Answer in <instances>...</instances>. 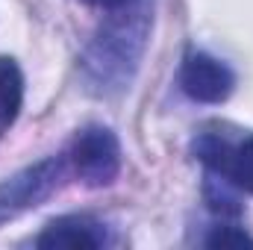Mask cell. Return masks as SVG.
Masks as SVG:
<instances>
[{
  "label": "cell",
  "instance_id": "cell-5",
  "mask_svg": "<svg viewBox=\"0 0 253 250\" xmlns=\"http://www.w3.org/2000/svg\"><path fill=\"white\" fill-rule=\"evenodd\" d=\"M183 91L197 103H224L233 94L236 77L227 65L209 53H191L180 71Z\"/></svg>",
  "mask_w": 253,
  "mask_h": 250
},
{
  "label": "cell",
  "instance_id": "cell-2",
  "mask_svg": "<svg viewBox=\"0 0 253 250\" xmlns=\"http://www.w3.org/2000/svg\"><path fill=\"white\" fill-rule=\"evenodd\" d=\"M62 177V159L50 156L42 159L0 183V227L12 218H18L27 209H36L42 200L50 197V191L59 186Z\"/></svg>",
  "mask_w": 253,
  "mask_h": 250
},
{
  "label": "cell",
  "instance_id": "cell-8",
  "mask_svg": "<svg viewBox=\"0 0 253 250\" xmlns=\"http://www.w3.org/2000/svg\"><path fill=\"white\" fill-rule=\"evenodd\" d=\"M206 203H209V209L218 212V215H242L239 197H236L233 191L221 188V177H218V174H215V180L206 186Z\"/></svg>",
  "mask_w": 253,
  "mask_h": 250
},
{
  "label": "cell",
  "instance_id": "cell-9",
  "mask_svg": "<svg viewBox=\"0 0 253 250\" xmlns=\"http://www.w3.org/2000/svg\"><path fill=\"white\" fill-rule=\"evenodd\" d=\"M206 248H253V236L239 227H215L206 236Z\"/></svg>",
  "mask_w": 253,
  "mask_h": 250
},
{
  "label": "cell",
  "instance_id": "cell-7",
  "mask_svg": "<svg viewBox=\"0 0 253 250\" xmlns=\"http://www.w3.org/2000/svg\"><path fill=\"white\" fill-rule=\"evenodd\" d=\"M24 103V77L15 59L0 56V124H12Z\"/></svg>",
  "mask_w": 253,
  "mask_h": 250
},
{
  "label": "cell",
  "instance_id": "cell-3",
  "mask_svg": "<svg viewBox=\"0 0 253 250\" xmlns=\"http://www.w3.org/2000/svg\"><path fill=\"white\" fill-rule=\"evenodd\" d=\"M71 162L88 186H109L121 171V144L106 126H85L71 144Z\"/></svg>",
  "mask_w": 253,
  "mask_h": 250
},
{
  "label": "cell",
  "instance_id": "cell-4",
  "mask_svg": "<svg viewBox=\"0 0 253 250\" xmlns=\"http://www.w3.org/2000/svg\"><path fill=\"white\" fill-rule=\"evenodd\" d=\"M194 153L212 174H218L236 188L253 194V135L233 144L221 135L203 132L194 141Z\"/></svg>",
  "mask_w": 253,
  "mask_h": 250
},
{
  "label": "cell",
  "instance_id": "cell-6",
  "mask_svg": "<svg viewBox=\"0 0 253 250\" xmlns=\"http://www.w3.org/2000/svg\"><path fill=\"white\" fill-rule=\"evenodd\" d=\"M42 250H97L106 245V230L94 218L85 215H65L44 227V233L36 239Z\"/></svg>",
  "mask_w": 253,
  "mask_h": 250
},
{
  "label": "cell",
  "instance_id": "cell-1",
  "mask_svg": "<svg viewBox=\"0 0 253 250\" xmlns=\"http://www.w3.org/2000/svg\"><path fill=\"white\" fill-rule=\"evenodd\" d=\"M106 12V21L97 27L80 59L83 80L97 97H112L129 88L150 39L153 0H124Z\"/></svg>",
  "mask_w": 253,
  "mask_h": 250
},
{
  "label": "cell",
  "instance_id": "cell-10",
  "mask_svg": "<svg viewBox=\"0 0 253 250\" xmlns=\"http://www.w3.org/2000/svg\"><path fill=\"white\" fill-rule=\"evenodd\" d=\"M83 3H88V6H100V9H115V6H121L124 0H83Z\"/></svg>",
  "mask_w": 253,
  "mask_h": 250
}]
</instances>
